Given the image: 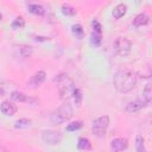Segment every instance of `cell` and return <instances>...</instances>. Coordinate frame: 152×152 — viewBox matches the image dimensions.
Instances as JSON below:
<instances>
[{"label": "cell", "mask_w": 152, "mask_h": 152, "mask_svg": "<svg viewBox=\"0 0 152 152\" xmlns=\"http://www.w3.org/2000/svg\"><path fill=\"white\" fill-rule=\"evenodd\" d=\"M137 82V74L129 69H120L113 76V86L119 93H129L135 88Z\"/></svg>", "instance_id": "6da1fadb"}, {"label": "cell", "mask_w": 152, "mask_h": 152, "mask_svg": "<svg viewBox=\"0 0 152 152\" xmlns=\"http://www.w3.org/2000/svg\"><path fill=\"white\" fill-rule=\"evenodd\" d=\"M72 115H74L72 106L69 102H64L55 112H52V114L50 116V121L53 125H61V124L69 121L72 118Z\"/></svg>", "instance_id": "7a4b0ae2"}, {"label": "cell", "mask_w": 152, "mask_h": 152, "mask_svg": "<svg viewBox=\"0 0 152 152\" xmlns=\"http://www.w3.org/2000/svg\"><path fill=\"white\" fill-rule=\"evenodd\" d=\"M57 82V88H58V93L61 95L62 99H66L69 96H71L74 89H75V83L74 81L65 74H61L56 77L55 80Z\"/></svg>", "instance_id": "3957f363"}, {"label": "cell", "mask_w": 152, "mask_h": 152, "mask_svg": "<svg viewBox=\"0 0 152 152\" xmlns=\"http://www.w3.org/2000/svg\"><path fill=\"white\" fill-rule=\"evenodd\" d=\"M108 126H109V116L108 115L99 116L91 122V132L94 135L102 138L106 135Z\"/></svg>", "instance_id": "277c9868"}, {"label": "cell", "mask_w": 152, "mask_h": 152, "mask_svg": "<svg viewBox=\"0 0 152 152\" xmlns=\"http://www.w3.org/2000/svg\"><path fill=\"white\" fill-rule=\"evenodd\" d=\"M114 49L119 56L126 57L132 51V43L126 37H118L114 43Z\"/></svg>", "instance_id": "5b68a950"}, {"label": "cell", "mask_w": 152, "mask_h": 152, "mask_svg": "<svg viewBox=\"0 0 152 152\" xmlns=\"http://www.w3.org/2000/svg\"><path fill=\"white\" fill-rule=\"evenodd\" d=\"M42 140L48 145H58L62 140V134L57 131L45 129L42 132Z\"/></svg>", "instance_id": "8992f818"}, {"label": "cell", "mask_w": 152, "mask_h": 152, "mask_svg": "<svg viewBox=\"0 0 152 152\" xmlns=\"http://www.w3.org/2000/svg\"><path fill=\"white\" fill-rule=\"evenodd\" d=\"M33 53V48L25 44H19L13 46V55L19 59H26Z\"/></svg>", "instance_id": "52a82bcc"}, {"label": "cell", "mask_w": 152, "mask_h": 152, "mask_svg": "<svg viewBox=\"0 0 152 152\" xmlns=\"http://www.w3.org/2000/svg\"><path fill=\"white\" fill-rule=\"evenodd\" d=\"M91 44L94 46H99L102 42V27L97 20L93 21V31H91Z\"/></svg>", "instance_id": "ba28073f"}, {"label": "cell", "mask_w": 152, "mask_h": 152, "mask_svg": "<svg viewBox=\"0 0 152 152\" xmlns=\"http://www.w3.org/2000/svg\"><path fill=\"white\" fill-rule=\"evenodd\" d=\"M147 103L142 100V99H137L134 101H131L128 102L126 106H125V110L127 113H135V112H139L140 109H142L144 107H146Z\"/></svg>", "instance_id": "9c48e42d"}, {"label": "cell", "mask_w": 152, "mask_h": 152, "mask_svg": "<svg viewBox=\"0 0 152 152\" xmlns=\"http://www.w3.org/2000/svg\"><path fill=\"white\" fill-rule=\"evenodd\" d=\"M128 146V140L126 138H115L110 141V148L114 152H122Z\"/></svg>", "instance_id": "30bf717a"}, {"label": "cell", "mask_w": 152, "mask_h": 152, "mask_svg": "<svg viewBox=\"0 0 152 152\" xmlns=\"http://www.w3.org/2000/svg\"><path fill=\"white\" fill-rule=\"evenodd\" d=\"M0 110H1V113L5 114L6 116H12V115H14L15 112H17V106H15L13 102L6 100V101H4V102L0 104Z\"/></svg>", "instance_id": "8fae6325"}, {"label": "cell", "mask_w": 152, "mask_h": 152, "mask_svg": "<svg viewBox=\"0 0 152 152\" xmlns=\"http://www.w3.org/2000/svg\"><path fill=\"white\" fill-rule=\"evenodd\" d=\"M45 78H46L45 71H44V70H39V71H37V72L31 77V80L28 81V84L32 86V87H39V86L45 81Z\"/></svg>", "instance_id": "7c38bea8"}, {"label": "cell", "mask_w": 152, "mask_h": 152, "mask_svg": "<svg viewBox=\"0 0 152 152\" xmlns=\"http://www.w3.org/2000/svg\"><path fill=\"white\" fill-rule=\"evenodd\" d=\"M148 21H150V17H148L147 14H145V13H140V14H138V15L133 19L132 24H133V26H135V27H141V26L147 25Z\"/></svg>", "instance_id": "4fadbf2b"}, {"label": "cell", "mask_w": 152, "mask_h": 152, "mask_svg": "<svg viewBox=\"0 0 152 152\" xmlns=\"http://www.w3.org/2000/svg\"><path fill=\"white\" fill-rule=\"evenodd\" d=\"M126 12H127V6L125 4H118L113 10V17L115 19H120L126 14Z\"/></svg>", "instance_id": "5bb4252c"}, {"label": "cell", "mask_w": 152, "mask_h": 152, "mask_svg": "<svg viewBox=\"0 0 152 152\" xmlns=\"http://www.w3.org/2000/svg\"><path fill=\"white\" fill-rule=\"evenodd\" d=\"M13 87L14 84L12 82L8 81H0V95H6V94H11L13 91Z\"/></svg>", "instance_id": "9a60e30c"}, {"label": "cell", "mask_w": 152, "mask_h": 152, "mask_svg": "<svg viewBox=\"0 0 152 152\" xmlns=\"http://www.w3.org/2000/svg\"><path fill=\"white\" fill-rule=\"evenodd\" d=\"M141 99H142L147 104H150V102H151V100H152V84H151V83H147V84L145 86V88L142 89Z\"/></svg>", "instance_id": "2e32d148"}, {"label": "cell", "mask_w": 152, "mask_h": 152, "mask_svg": "<svg viewBox=\"0 0 152 152\" xmlns=\"http://www.w3.org/2000/svg\"><path fill=\"white\" fill-rule=\"evenodd\" d=\"M27 10L31 13L36 14V15H44L45 14V8L39 4H28L27 5Z\"/></svg>", "instance_id": "e0dca14e"}, {"label": "cell", "mask_w": 152, "mask_h": 152, "mask_svg": "<svg viewBox=\"0 0 152 152\" xmlns=\"http://www.w3.org/2000/svg\"><path fill=\"white\" fill-rule=\"evenodd\" d=\"M11 99L14 100V101H18V102H28L30 99L27 97V95H25L24 93L19 91V90H13L11 94H10Z\"/></svg>", "instance_id": "ac0fdd59"}, {"label": "cell", "mask_w": 152, "mask_h": 152, "mask_svg": "<svg viewBox=\"0 0 152 152\" xmlns=\"http://www.w3.org/2000/svg\"><path fill=\"white\" fill-rule=\"evenodd\" d=\"M135 150L137 152H147L146 146H145V140L139 134L135 137Z\"/></svg>", "instance_id": "d6986e66"}, {"label": "cell", "mask_w": 152, "mask_h": 152, "mask_svg": "<svg viewBox=\"0 0 152 152\" xmlns=\"http://www.w3.org/2000/svg\"><path fill=\"white\" fill-rule=\"evenodd\" d=\"M61 11H62V13H63L64 15H68V17L76 14V8L72 7V6L69 5V4H63L62 7H61Z\"/></svg>", "instance_id": "ffe728a7"}, {"label": "cell", "mask_w": 152, "mask_h": 152, "mask_svg": "<svg viewBox=\"0 0 152 152\" xmlns=\"http://www.w3.org/2000/svg\"><path fill=\"white\" fill-rule=\"evenodd\" d=\"M71 31H72L74 36H75L76 38H78V39H81V38L83 37V34H84L83 27H82L80 24H75V25H72V27H71Z\"/></svg>", "instance_id": "44dd1931"}, {"label": "cell", "mask_w": 152, "mask_h": 152, "mask_svg": "<svg viewBox=\"0 0 152 152\" xmlns=\"http://www.w3.org/2000/svg\"><path fill=\"white\" fill-rule=\"evenodd\" d=\"M77 147L80 150H90L91 148V144L87 138H80L78 142H77Z\"/></svg>", "instance_id": "7402d4cb"}, {"label": "cell", "mask_w": 152, "mask_h": 152, "mask_svg": "<svg viewBox=\"0 0 152 152\" xmlns=\"http://www.w3.org/2000/svg\"><path fill=\"white\" fill-rule=\"evenodd\" d=\"M31 125V120L26 119V118H23V119H19L15 121V125L14 127L15 128H25V127H28Z\"/></svg>", "instance_id": "603a6c76"}, {"label": "cell", "mask_w": 152, "mask_h": 152, "mask_svg": "<svg viewBox=\"0 0 152 152\" xmlns=\"http://www.w3.org/2000/svg\"><path fill=\"white\" fill-rule=\"evenodd\" d=\"M82 126H83L82 121H74V122H71V124H69V125L66 126V131L74 132V131H77V129L82 128Z\"/></svg>", "instance_id": "cb8c5ba5"}, {"label": "cell", "mask_w": 152, "mask_h": 152, "mask_svg": "<svg viewBox=\"0 0 152 152\" xmlns=\"http://www.w3.org/2000/svg\"><path fill=\"white\" fill-rule=\"evenodd\" d=\"M71 95H72V97H74V101H75L77 104H80V103H81V101H82V97H83L82 91H81L78 88H75Z\"/></svg>", "instance_id": "d4e9b609"}, {"label": "cell", "mask_w": 152, "mask_h": 152, "mask_svg": "<svg viewBox=\"0 0 152 152\" xmlns=\"http://www.w3.org/2000/svg\"><path fill=\"white\" fill-rule=\"evenodd\" d=\"M24 26H25V20H24V18H21V17L15 18L14 21L12 23V27H13V28H23Z\"/></svg>", "instance_id": "484cf974"}, {"label": "cell", "mask_w": 152, "mask_h": 152, "mask_svg": "<svg viewBox=\"0 0 152 152\" xmlns=\"http://www.w3.org/2000/svg\"><path fill=\"white\" fill-rule=\"evenodd\" d=\"M1 19H2V14L0 13V20H1Z\"/></svg>", "instance_id": "4316f807"}]
</instances>
